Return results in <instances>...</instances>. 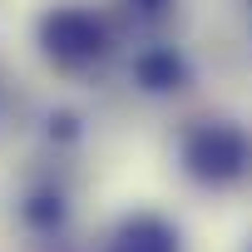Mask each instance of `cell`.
I'll return each mask as SVG.
<instances>
[{
  "mask_svg": "<svg viewBox=\"0 0 252 252\" xmlns=\"http://www.w3.org/2000/svg\"><path fill=\"white\" fill-rule=\"evenodd\" d=\"M40 45H45V55L60 69H84V64H94L109 50V30L84 5H55L40 20Z\"/></svg>",
  "mask_w": 252,
  "mask_h": 252,
  "instance_id": "obj_1",
  "label": "cell"
},
{
  "mask_svg": "<svg viewBox=\"0 0 252 252\" xmlns=\"http://www.w3.org/2000/svg\"><path fill=\"white\" fill-rule=\"evenodd\" d=\"M242 163H247V144H242V134L222 129V124H208V129H198L188 139V168L198 178L222 183V178H237Z\"/></svg>",
  "mask_w": 252,
  "mask_h": 252,
  "instance_id": "obj_2",
  "label": "cell"
},
{
  "mask_svg": "<svg viewBox=\"0 0 252 252\" xmlns=\"http://www.w3.org/2000/svg\"><path fill=\"white\" fill-rule=\"evenodd\" d=\"M114 252H178V232L158 218H134L119 227Z\"/></svg>",
  "mask_w": 252,
  "mask_h": 252,
  "instance_id": "obj_3",
  "label": "cell"
},
{
  "mask_svg": "<svg viewBox=\"0 0 252 252\" xmlns=\"http://www.w3.org/2000/svg\"><path fill=\"white\" fill-rule=\"evenodd\" d=\"M129 5H139L144 15H158V10H168V0H129Z\"/></svg>",
  "mask_w": 252,
  "mask_h": 252,
  "instance_id": "obj_4",
  "label": "cell"
}]
</instances>
